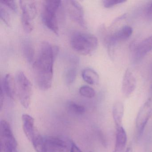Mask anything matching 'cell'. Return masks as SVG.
<instances>
[{"mask_svg":"<svg viewBox=\"0 0 152 152\" xmlns=\"http://www.w3.org/2000/svg\"><path fill=\"white\" fill-rule=\"evenodd\" d=\"M59 51L58 47L43 42L36 60L33 64L35 81L38 88L47 91L51 88L53 81L54 61Z\"/></svg>","mask_w":152,"mask_h":152,"instance_id":"6da1fadb","label":"cell"},{"mask_svg":"<svg viewBox=\"0 0 152 152\" xmlns=\"http://www.w3.org/2000/svg\"><path fill=\"white\" fill-rule=\"evenodd\" d=\"M70 42L74 50L84 56L92 54L98 45L96 36L83 32H75L73 34Z\"/></svg>","mask_w":152,"mask_h":152,"instance_id":"7a4b0ae2","label":"cell"},{"mask_svg":"<svg viewBox=\"0 0 152 152\" xmlns=\"http://www.w3.org/2000/svg\"><path fill=\"white\" fill-rule=\"evenodd\" d=\"M61 7V1H45L42 9V19L43 24L57 35L59 34L58 16Z\"/></svg>","mask_w":152,"mask_h":152,"instance_id":"3957f363","label":"cell"},{"mask_svg":"<svg viewBox=\"0 0 152 152\" xmlns=\"http://www.w3.org/2000/svg\"><path fill=\"white\" fill-rule=\"evenodd\" d=\"M17 94L24 108L27 109L31 104L32 95V85L23 72L19 71L16 75Z\"/></svg>","mask_w":152,"mask_h":152,"instance_id":"277c9868","label":"cell"},{"mask_svg":"<svg viewBox=\"0 0 152 152\" xmlns=\"http://www.w3.org/2000/svg\"><path fill=\"white\" fill-rule=\"evenodd\" d=\"M22 23L25 31L30 33L34 27V20L37 15V5L34 1H20Z\"/></svg>","mask_w":152,"mask_h":152,"instance_id":"5b68a950","label":"cell"},{"mask_svg":"<svg viewBox=\"0 0 152 152\" xmlns=\"http://www.w3.org/2000/svg\"><path fill=\"white\" fill-rule=\"evenodd\" d=\"M1 149L6 152H18V143L8 122L1 121Z\"/></svg>","mask_w":152,"mask_h":152,"instance_id":"8992f818","label":"cell"},{"mask_svg":"<svg viewBox=\"0 0 152 152\" xmlns=\"http://www.w3.org/2000/svg\"><path fill=\"white\" fill-rule=\"evenodd\" d=\"M152 116L151 99H149L142 106L136 118V128L139 137H141L143 135L145 127Z\"/></svg>","mask_w":152,"mask_h":152,"instance_id":"52a82bcc","label":"cell"},{"mask_svg":"<svg viewBox=\"0 0 152 152\" xmlns=\"http://www.w3.org/2000/svg\"><path fill=\"white\" fill-rule=\"evenodd\" d=\"M65 2L66 10L70 17L83 28H87L84 9L82 5L73 0L66 1Z\"/></svg>","mask_w":152,"mask_h":152,"instance_id":"ba28073f","label":"cell"},{"mask_svg":"<svg viewBox=\"0 0 152 152\" xmlns=\"http://www.w3.org/2000/svg\"><path fill=\"white\" fill-rule=\"evenodd\" d=\"M44 139L46 152H68L70 150L71 144L62 137L47 136Z\"/></svg>","mask_w":152,"mask_h":152,"instance_id":"9c48e42d","label":"cell"},{"mask_svg":"<svg viewBox=\"0 0 152 152\" xmlns=\"http://www.w3.org/2000/svg\"><path fill=\"white\" fill-rule=\"evenodd\" d=\"M132 48L133 61H139L152 50V35L133 45Z\"/></svg>","mask_w":152,"mask_h":152,"instance_id":"30bf717a","label":"cell"},{"mask_svg":"<svg viewBox=\"0 0 152 152\" xmlns=\"http://www.w3.org/2000/svg\"><path fill=\"white\" fill-rule=\"evenodd\" d=\"M133 32V29L131 26H125L117 31L110 35L107 39V43L108 48L111 49L116 43L124 41L130 38Z\"/></svg>","mask_w":152,"mask_h":152,"instance_id":"8fae6325","label":"cell"},{"mask_svg":"<svg viewBox=\"0 0 152 152\" xmlns=\"http://www.w3.org/2000/svg\"><path fill=\"white\" fill-rule=\"evenodd\" d=\"M137 86V80L132 72L127 69L124 73L122 83V91L126 97H129L134 92Z\"/></svg>","mask_w":152,"mask_h":152,"instance_id":"7c38bea8","label":"cell"},{"mask_svg":"<svg viewBox=\"0 0 152 152\" xmlns=\"http://www.w3.org/2000/svg\"><path fill=\"white\" fill-rule=\"evenodd\" d=\"M1 89L5 94L11 99H14L17 94L15 79L10 74L6 75L1 81Z\"/></svg>","mask_w":152,"mask_h":152,"instance_id":"4fadbf2b","label":"cell"},{"mask_svg":"<svg viewBox=\"0 0 152 152\" xmlns=\"http://www.w3.org/2000/svg\"><path fill=\"white\" fill-rule=\"evenodd\" d=\"M79 60L76 57L72 56L69 60V64L65 71L64 78L66 83L71 85L75 81L77 76Z\"/></svg>","mask_w":152,"mask_h":152,"instance_id":"5bb4252c","label":"cell"},{"mask_svg":"<svg viewBox=\"0 0 152 152\" xmlns=\"http://www.w3.org/2000/svg\"><path fill=\"white\" fill-rule=\"evenodd\" d=\"M22 122L25 134L28 139L31 142L38 132L34 125V118L27 114H24L22 115Z\"/></svg>","mask_w":152,"mask_h":152,"instance_id":"9a60e30c","label":"cell"},{"mask_svg":"<svg viewBox=\"0 0 152 152\" xmlns=\"http://www.w3.org/2000/svg\"><path fill=\"white\" fill-rule=\"evenodd\" d=\"M127 136L126 131L122 126L116 128V138L114 152H123L126 146Z\"/></svg>","mask_w":152,"mask_h":152,"instance_id":"2e32d148","label":"cell"},{"mask_svg":"<svg viewBox=\"0 0 152 152\" xmlns=\"http://www.w3.org/2000/svg\"><path fill=\"white\" fill-rule=\"evenodd\" d=\"M124 114V106L121 101H115L113 105V116L116 128L121 127Z\"/></svg>","mask_w":152,"mask_h":152,"instance_id":"e0dca14e","label":"cell"},{"mask_svg":"<svg viewBox=\"0 0 152 152\" xmlns=\"http://www.w3.org/2000/svg\"><path fill=\"white\" fill-rule=\"evenodd\" d=\"M22 51L25 58L28 63L31 64L34 59V48L31 41L25 39L23 42L22 44Z\"/></svg>","mask_w":152,"mask_h":152,"instance_id":"ac0fdd59","label":"cell"},{"mask_svg":"<svg viewBox=\"0 0 152 152\" xmlns=\"http://www.w3.org/2000/svg\"><path fill=\"white\" fill-rule=\"evenodd\" d=\"M82 77L84 81L90 85H96L99 83V75L91 68L84 69L82 72Z\"/></svg>","mask_w":152,"mask_h":152,"instance_id":"d6986e66","label":"cell"},{"mask_svg":"<svg viewBox=\"0 0 152 152\" xmlns=\"http://www.w3.org/2000/svg\"><path fill=\"white\" fill-rule=\"evenodd\" d=\"M36 152H46L44 137L37 132L31 141Z\"/></svg>","mask_w":152,"mask_h":152,"instance_id":"ffe728a7","label":"cell"},{"mask_svg":"<svg viewBox=\"0 0 152 152\" xmlns=\"http://www.w3.org/2000/svg\"><path fill=\"white\" fill-rule=\"evenodd\" d=\"M68 111L72 113L77 115H82L85 113L86 109L83 105L71 101L68 103L67 105Z\"/></svg>","mask_w":152,"mask_h":152,"instance_id":"44dd1931","label":"cell"},{"mask_svg":"<svg viewBox=\"0 0 152 152\" xmlns=\"http://www.w3.org/2000/svg\"><path fill=\"white\" fill-rule=\"evenodd\" d=\"M79 92L81 96L88 98H93L96 96V91L94 89L87 85L81 86L79 89Z\"/></svg>","mask_w":152,"mask_h":152,"instance_id":"7402d4cb","label":"cell"},{"mask_svg":"<svg viewBox=\"0 0 152 152\" xmlns=\"http://www.w3.org/2000/svg\"><path fill=\"white\" fill-rule=\"evenodd\" d=\"M0 16L1 20L4 22L7 26H10L11 25V18L8 11L4 6L1 4L0 7Z\"/></svg>","mask_w":152,"mask_h":152,"instance_id":"603a6c76","label":"cell"},{"mask_svg":"<svg viewBox=\"0 0 152 152\" xmlns=\"http://www.w3.org/2000/svg\"><path fill=\"white\" fill-rule=\"evenodd\" d=\"M126 2L125 0H104L102 1L103 6L106 8H110L119 4Z\"/></svg>","mask_w":152,"mask_h":152,"instance_id":"cb8c5ba5","label":"cell"},{"mask_svg":"<svg viewBox=\"0 0 152 152\" xmlns=\"http://www.w3.org/2000/svg\"><path fill=\"white\" fill-rule=\"evenodd\" d=\"M1 4L5 6V7H7L15 13L17 12L18 7L15 1H1Z\"/></svg>","mask_w":152,"mask_h":152,"instance_id":"d4e9b609","label":"cell"},{"mask_svg":"<svg viewBox=\"0 0 152 152\" xmlns=\"http://www.w3.org/2000/svg\"><path fill=\"white\" fill-rule=\"evenodd\" d=\"M70 152H83V151L74 142H72L71 143Z\"/></svg>","mask_w":152,"mask_h":152,"instance_id":"484cf974","label":"cell"},{"mask_svg":"<svg viewBox=\"0 0 152 152\" xmlns=\"http://www.w3.org/2000/svg\"><path fill=\"white\" fill-rule=\"evenodd\" d=\"M99 137L100 139V140H101V143L103 144V145L105 147H107V142L106 140L105 137L104 135V133L101 131H99Z\"/></svg>","mask_w":152,"mask_h":152,"instance_id":"4316f807","label":"cell"},{"mask_svg":"<svg viewBox=\"0 0 152 152\" xmlns=\"http://www.w3.org/2000/svg\"><path fill=\"white\" fill-rule=\"evenodd\" d=\"M0 108H2L4 104V98H5V94L2 90L0 89Z\"/></svg>","mask_w":152,"mask_h":152,"instance_id":"83f0119b","label":"cell"},{"mask_svg":"<svg viewBox=\"0 0 152 152\" xmlns=\"http://www.w3.org/2000/svg\"><path fill=\"white\" fill-rule=\"evenodd\" d=\"M147 15L150 18H152V1L147 10Z\"/></svg>","mask_w":152,"mask_h":152,"instance_id":"f1b7e54d","label":"cell"},{"mask_svg":"<svg viewBox=\"0 0 152 152\" xmlns=\"http://www.w3.org/2000/svg\"><path fill=\"white\" fill-rule=\"evenodd\" d=\"M124 152H132V148L131 147L128 148Z\"/></svg>","mask_w":152,"mask_h":152,"instance_id":"f546056e","label":"cell"},{"mask_svg":"<svg viewBox=\"0 0 152 152\" xmlns=\"http://www.w3.org/2000/svg\"><path fill=\"white\" fill-rule=\"evenodd\" d=\"M150 69H151V74H152V64H151V68H150Z\"/></svg>","mask_w":152,"mask_h":152,"instance_id":"4dcf8cb0","label":"cell"},{"mask_svg":"<svg viewBox=\"0 0 152 152\" xmlns=\"http://www.w3.org/2000/svg\"><path fill=\"white\" fill-rule=\"evenodd\" d=\"M151 89H152V86H151Z\"/></svg>","mask_w":152,"mask_h":152,"instance_id":"1f68e13d","label":"cell"}]
</instances>
